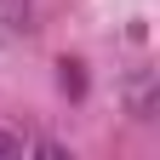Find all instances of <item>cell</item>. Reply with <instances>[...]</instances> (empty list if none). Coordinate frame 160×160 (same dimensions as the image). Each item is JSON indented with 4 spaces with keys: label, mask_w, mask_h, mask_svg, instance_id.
Wrapping results in <instances>:
<instances>
[{
    "label": "cell",
    "mask_w": 160,
    "mask_h": 160,
    "mask_svg": "<svg viewBox=\"0 0 160 160\" xmlns=\"http://www.w3.org/2000/svg\"><path fill=\"white\" fill-rule=\"evenodd\" d=\"M23 149H29L23 132H6V126H0V154H23Z\"/></svg>",
    "instance_id": "277c9868"
},
{
    "label": "cell",
    "mask_w": 160,
    "mask_h": 160,
    "mask_svg": "<svg viewBox=\"0 0 160 160\" xmlns=\"http://www.w3.org/2000/svg\"><path fill=\"white\" fill-rule=\"evenodd\" d=\"M57 69H63V74H57V86L80 97V86H86V80H80V63H57Z\"/></svg>",
    "instance_id": "3957f363"
},
{
    "label": "cell",
    "mask_w": 160,
    "mask_h": 160,
    "mask_svg": "<svg viewBox=\"0 0 160 160\" xmlns=\"http://www.w3.org/2000/svg\"><path fill=\"white\" fill-rule=\"evenodd\" d=\"M0 17H6L12 29H23L29 23V0H0Z\"/></svg>",
    "instance_id": "7a4b0ae2"
},
{
    "label": "cell",
    "mask_w": 160,
    "mask_h": 160,
    "mask_svg": "<svg viewBox=\"0 0 160 160\" xmlns=\"http://www.w3.org/2000/svg\"><path fill=\"white\" fill-rule=\"evenodd\" d=\"M126 103H132L137 120H154V80H149V74H137L132 86H126Z\"/></svg>",
    "instance_id": "6da1fadb"
}]
</instances>
